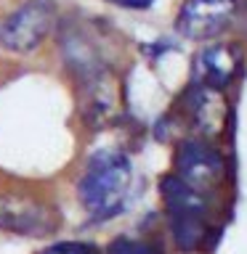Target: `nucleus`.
Returning <instances> with one entry per match:
<instances>
[{
	"label": "nucleus",
	"instance_id": "nucleus-7",
	"mask_svg": "<svg viewBox=\"0 0 247 254\" xmlns=\"http://www.w3.org/2000/svg\"><path fill=\"white\" fill-rule=\"evenodd\" d=\"M239 71V53L231 45H207L194 61V82L221 90Z\"/></svg>",
	"mask_w": 247,
	"mask_h": 254
},
{
	"label": "nucleus",
	"instance_id": "nucleus-5",
	"mask_svg": "<svg viewBox=\"0 0 247 254\" xmlns=\"http://www.w3.org/2000/svg\"><path fill=\"white\" fill-rule=\"evenodd\" d=\"M59 220L48 204L27 196H0V230L19 236H45L56 230Z\"/></svg>",
	"mask_w": 247,
	"mask_h": 254
},
{
	"label": "nucleus",
	"instance_id": "nucleus-3",
	"mask_svg": "<svg viewBox=\"0 0 247 254\" xmlns=\"http://www.w3.org/2000/svg\"><path fill=\"white\" fill-rule=\"evenodd\" d=\"M56 21L51 0H27L0 21V48L11 53H29L48 37Z\"/></svg>",
	"mask_w": 247,
	"mask_h": 254
},
{
	"label": "nucleus",
	"instance_id": "nucleus-2",
	"mask_svg": "<svg viewBox=\"0 0 247 254\" xmlns=\"http://www.w3.org/2000/svg\"><path fill=\"white\" fill-rule=\"evenodd\" d=\"M159 193L165 198L170 230L175 246L183 252L197 249L205 241V198L199 190L186 186L178 175H167L159 180Z\"/></svg>",
	"mask_w": 247,
	"mask_h": 254
},
{
	"label": "nucleus",
	"instance_id": "nucleus-6",
	"mask_svg": "<svg viewBox=\"0 0 247 254\" xmlns=\"http://www.w3.org/2000/svg\"><path fill=\"white\" fill-rule=\"evenodd\" d=\"M234 11L237 0H186L178 13V29L194 40L215 37L229 27Z\"/></svg>",
	"mask_w": 247,
	"mask_h": 254
},
{
	"label": "nucleus",
	"instance_id": "nucleus-9",
	"mask_svg": "<svg viewBox=\"0 0 247 254\" xmlns=\"http://www.w3.org/2000/svg\"><path fill=\"white\" fill-rule=\"evenodd\" d=\"M109 254H159L151 244L138 241V238H117L109 246Z\"/></svg>",
	"mask_w": 247,
	"mask_h": 254
},
{
	"label": "nucleus",
	"instance_id": "nucleus-4",
	"mask_svg": "<svg viewBox=\"0 0 247 254\" xmlns=\"http://www.w3.org/2000/svg\"><path fill=\"white\" fill-rule=\"evenodd\" d=\"M175 170L186 186H191L194 190H205L223 180L226 164H223V156L207 143L183 140L175 151Z\"/></svg>",
	"mask_w": 247,
	"mask_h": 254
},
{
	"label": "nucleus",
	"instance_id": "nucleus-10",
	"mask_svg": "<svg viewBox=\"0 0 247 254\" xmlns=\"http://www.w3.org/2000/svg\"><path fill=\"white\" fill-rule=\"evenodd\" d=\"M43 254H99L91 244H77V241H67V244H56L51 249H45Z\"/></svg>",
	"mask_w": 247,
	"mask_h": 254
},
{
	"label": "nucleus",
	"instance_id": "nucleus-8",
	"mask_svg": "<svg viewBox=\"0 0 247 254\" xmlns=\"http://www.w3.org/2000/svg\"><path fill=\"white\" fill-rule=\"evenodd\" d=\"M186 111L199 132H218L226 119V103L221 98V90L205 85H194L186 95Z\"/></svg>",
	"mask_w": 247,
	"mask_h": 254
},
{
	"label": "nucleus",
	"instance_id": "nucleus-11",
	"mask_svg": "<svg viewBox=\"0 0 247 254\" xmlns=\"http://www.w3.org/2000/svg\"><path fill=\"white\" fill-rule=\"evenodd\" d=\"M115 5H123V8H133V11H141V8H149L154 5V0H109Z\"/></svg>",
	"mask_w": 247,
	"mask_h": 254
},
{
	"label": "nucleus",
	"instance_id": "nucleus-1",
	"mask_svg": "<svg viewBox=\"0 0 247 254\" xmlns=\"http://www.w3.org/2000/svg\"><path fill=\"white\" fill-rule=\"evenodd\" d=\"M133 183V164L123 151H99L88 159L77 196L93 220H109L125 206Z\"/></svg>",
	"mask_w": 247,
	"mask_h": 254
}]
</instances>
